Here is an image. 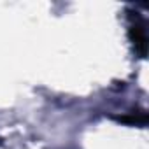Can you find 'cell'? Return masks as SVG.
<instances>
[{"instance_id":"obj_1","label":"cell","mask_w":149,"mask_h":149,"mask_svg":"<svg viewBox=\"0 0 149 149\" xmlns=\"http://www.w3.org/2000/svg\"><path fill=\"white\" fill-rule=\"evenodd\" d=\"M130 39L135 46V51L140 54V56H146V51H147V39H146V32H144V26L140 23H133L130 26Z\"/></svg>"},{"instance_id":"obj_2","label":"cell","mask_w":149,"mask_h":149,"mask_svg":"<svg viewBox=\"0 0 149 149\" xmlns=\"http://www.w3.org/2000/svg\"><path fill=\"white\" fill-rule=\"evenodd\" d=\"M121 123H130V125H146L147 123V114L146 112H135L130 116H118L116 118Z\"/></svg>"}]
</instances>
